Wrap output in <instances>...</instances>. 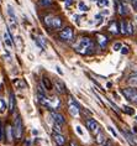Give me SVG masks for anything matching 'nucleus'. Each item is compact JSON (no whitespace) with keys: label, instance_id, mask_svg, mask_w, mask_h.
<instances>
[{"label":"nucleus","instance_id":"1","mask_svg":"<svg viewBox=\"0 0 137 146\" xmlns=\"http://www.w3.org/2000/svg\"><path fill=\"white\" fill-rule=\"evenodd\" d=\"M75 50H77V52L82 54H90L94 52V43H93V41L90 38L83 37L77 42Z\"/></svg>","mask_w":137,"mask_h":146},{"label":"nucleus","instance_id":"2","mask_svg":"<svg viewBox=\"0 0 137 146\" xmlns=\"http://www.w3.org/2000/svg\"><path fill=\"white\" fill-rule=\"evenodd\" d=\"M14 136L15 139H21L24 134V125H22V119L21 116H16L15 120H14Z\"/></svg>","mask_w":137,"mask_h":146},{"label":"nucleus","instance_id":"3","mask_svg":"<svg viewBox=\"0 0 137 146\" xmlns=\"http://www.w3.org/2000/svg\"><path fill=\"white\" fill-rule=\"evenodd\" d=\"M121 93L128 102H132V103L137 104V89H135V87H132V88L121 89Z\"/></svg>","mask_w":137,"mask_h":146},{"label":"nucleus","instance_id":"4","mask_svg":"<svg viewBox=\"0 0 137 146\" xmlns=\"http://www.w3.org/2000/svg\"><path fill=\"white\" fill-rule=\"evenodd\" d=\"M68 103H69V107H68L69 114L72 116H74V118L79 116V105H78L77 102H75L72 97H69V100H68Z\"/></svg>","mask_w":137,"mask_h":146},{"label":"nucleus","instance_id":"5","mask_svg":"<svg viewBox=\"0 0 137 146\" xmlns=\"http://www.w3.org/2000/svg\"><path fill=\"white\" fill-rule=\"evenodd\" d=\"M86 127L92 131L94 135H96V134H99L100 133V125L98 124V121L96 120H94V119H88L86 120Z\"/></svg>","mask_w":137,"mask_h":146},{"label":"nucleus","instance_id":"6","mask_svg":"<svg viewBox=\"0 0 137 146\" xmlns=\"http://www.w3.org/2000/svg\"><path fill=\"white\" fill-rule=\"evenodd\" d=\"M115 4H116V11H117L119 15H121V16L127 15L128 9H127V6H126V4L122 1V0H115Z\"/></svg>","mask_w":137,"mask_h":146},{"label":"nucleus","instance_id":"7","mask_svg":"<svg viewBox=\"0 0 137 146\" xmlns=\"http://www.w3.org/2000/svg\"><path fill=\"white\" fill-rule=\"evenodd\" d=\"M59 37L63 41H70L73 38V30L70 27H64L63 30H61L59 32Z\"/></svg>","mask_w":137,"mask_h":146},{"label":"nucleus","instance_id":"8","mask_svg":"<svg viewBox=\"0 0 137 146\" xmlns=\"http://www.w3.org/2000/svg\"><path fill=\"white\" fill-rule=\"evenodd\" d=\"M124 135L126 137V141H127L130 145H131V146H137V139L135 137V135H133L131 131L124 130Z\"/></svg>","mask_w":137,"mask_h":146},{"label":"nucleus","instance_id":"9","mask_svg":"<svg viewBox=\"0 0 137 146\" xmlns=\"http://www.w3.org/2000/svg\"><path fill=\"white\" fill-rule=\"evenodd\" d=\"M52 137H53V140H55V142L58 146H63L64 144H66V141H67V139L64 137L62 134H61V133H56V131L53 133Z\"/></svg>","mask_w":137,"mask_h":146},{"label":"nucleus","instance_id":"10","mask_svg":"<svg viewBox=\"0 0 137 146\" xmlns=\"http://www.w3.org/2000/svg\"><path fill=\"white\" fill-rule=\"evenodd\" d=\"M51 116L55 120V123L59 124V125H64V123H66V119H64V116L62 114H59V113H56V111H52L51 113Z\"/></svg>","mask_w":137,"mask_h":146},{"label":"nucleus","instance_id":"11","mask_svg":"<svg viewBox=\"0 0 137 146\" xmlns=\"http://www.w3.org/2000/svg\"><path fill=\"white\" fill-rule=\"evenodd\" d=\"M95 141H96V144L100 145V146H103V145H105L107 140H106V136H105V134L103 133V131H100L99 134H96L95 135Z\"/></svg>","mask_w":137,"mask_h":146},{"label":"nucleus","instance_id":"12","mask_svg":"<svg viewBox=\"0 0 137 146\" xmlns=\"http://www.w3.org/2000/svg\"><path fill=\"white\" fill-rule=\"evenodd\" d=\"M63 26V21H62V19L61 17H58V16H53V20H52V27L51 29H53V30H59L61 27Z\"/></svg>","mask_w":137,"mask_h":146},{"label":"nucleus","instance_id":"13","mask_svg":"<svg viewBox=\"0 0 137 146\" xmlns=\"http://www.w3.org/2000/svg\"><path fill=\"white\" fill-rule=\"evenodd\" d=\"M55 88H56L57 92L61 93V94L66 92V86H64V83L62 81H59V79H56L55 81Z\"/></svg>","mask_w":137,"mask_h":146},{"label":"nucleus","instance_id":"14","mask_svg":"<svg viewBox=\"0 0 137 146\" xmlns=\"http://www.w3.org/2000/svg\"><path fill=\"white\" fill-rule=\"evenodd\" d=\"M61 105V100L57 97L49 98V109H57Z\"/></svg>","mask_w":137,"mask_h":146},{"label":"nucleus","instance_id":"15","mask_svg":"<svg viewBox=\"0 0 137 146\" xmlns=\"http://www.w3.org/2000/svg\"><path fill=\"white\" fill-rule=\"evenodd\" d=\"M4 41H5V45L9 47V48H13L14 46V41H13V37L10 36V34L8 31L4 32Z\"/></svg>","mask_w":137,"mask_h":146},{"label":"nucleus","instance_id":"16","mask_svg":"<svg viewBox=\"0 0 137 146\" xmlns=\"http://www.w3.org/2000/svg\"><path fill=\"white\" fill-rule=\"evenodd\" d=\"M96 38H98V43L100 45V47H101V48H104V47L106 46V43H107V37H106L105 35L98 34V35H96Z\"/></svg>","mask_w":137,"mask_h":146},{"label":"nucleus","instance_id":"17","mask_svg":"<svg viewBox=\"0 0 137 146\" xmlns=\"http://www.w3.org/2000/svg\"><path fill=\"white\" fill-rule=\"evenodd\" d=\"M6 8H8V14L10 16V21H11V23H16V14L14 11V8L10 4L6 5Z\"/></svg>","mask_w":137,"mask_h":146},{"label":"nucleus","instance_id":"18","mask_svg":"<svg viewBox=\"0 0 137 146\" xmlns=\"http://www.w3.org/2000/svg\"><path fill=\"white\" fill-rule=\"evenodd\" d=\"M14 109H15V94L13 92H10V97H9V110H10V113H13Z\"/></svg>","mask_w":137,"mask_h":146},{"label":"nucleus","instance_id":"19","mask_svg":"<svg viewBox=\"0 0 137 146\" xmlns=\"http://www.w3.org/2000/svg\"><path fill=\"white\" fill-rule=\"evenodd\" d=\"M109 31L111 32V34H114V35H117L119 32H120L116 21H111V23H110V25H109Z\"/></svg>","mask_w":137,"mask_h":146},{"label":"nucleus","instance_id":"20","mask_svg":"<svg viewBox=\"0 0 137 146\" xmlns=\"http://www.w3.org/2000/svg\"><path fill=\"white\" fill-rule=\"evenodd\" d=\"M127 83L131 87H137V73H133V74H131L128 77V79H127Z\"/></svg>","mask_w":137,"mask_h":146},{"label":"nucleus","instance_id":"21","mask_svg":"<svg viewBox=\"0 0 137 146\" xmlns=\"http://www.w3.org/2000/svg\"><path fill=\"white\" fill-rule=\"evenodd\" d=\"M42 86L45 87L47 90H52V83L47 77H46V76L45 77H42Z\"/></svg>","mask_w":137,"mask_h":146},{"label":"nucleus","instance_id":"22","mask_svg":"<svg viewBox=\"0 0 137 146\" xmlns=\"http://www.w3.org/2000/svg\"><path fill=\"white\" fill-rule=\"evenodd\" d=\"M38 5L42 8H48L53 5V0H38Z\"/></svg>","mask_w":137,"mask_h":146},{"label":"nucleus","instance_id":"23","mask_svg":"<svg viewBox=\"0 0 137 146\" xmlns=\"http://www.w3.org/2000/svg\"><path fill=\"white\" fill-rule=\"evenodd\" d=\"M120 32L121 34H124V35L127 34V23L124 21V20L120 23Z\"/></svg>","mask_w":137,"mask_h":146},{"label":"nucleus","instance_id":"24","mask_svg":"<svg viewBox=\"0 0 137 146\" xmlns=\"http://www.w3.org/2000/svg\"><path fill=\"white\" fill-rule=\"evenodd\" d=\"M14 84H15L17 88H20V89H24L25 87H26V83H25L22 79H15V81H14Z\"/></svg>","mask_w":137,"mask_h":146},{"label":"nucleus","instance_id":"25","mask_svg":"<svg viewBox=\"0 0 137 146\" xmlns=\"http://www.w3.org/2000/svg\"><path fill=\"white\" fill-rule=\"evenodd\" d=\"M6 134H8V139H9V140H13V137H15V136H14V129H13V126H10V125L6 126Z\"/></svg>","mask_w":137,"mask_h":146},{"label":"nucleus","instance_id":"26","mask_svg":"<svg viewBox=\"0 0 137 146\" xmlns=\"http://www.w3.org/2000/svg\"><path fill=\"white\" fill-rule=\"evenodd\" d=\"M52 20H53V16L52 15H47L45 17V24H46V26L51 29L52 27Z\"/></svg>","mask_w":137,"mask_h":146},{"label":"nucleus","instance_id":"27","mask_svg":"<svg viewBox=\"0 0 137 146\" xmlns=\"http://www.w3.org/2000/svg\"><path fill=\"white\" fill-rule=\"evenodd\" d=\"M96 4H98L100 8H105V6H109L110 1L109 0H96Z\"/></svg>","mask_w":137,"mask_h":146},{"label":"nucleus","instance_id":"28","mask_svg":"<svg viewBox=\"0 0 137 146\" xmlns=\"http://www.w3.org/2000/svg\"><path fill=\"white\" fill-rule=\"evenodd\" d=\"M122 109H124V111L126 113V114H128V115H133V114H135V109H132L131 107H124Z\"/></svg>","mask_w":137,"mask_h":146},{"label":"nucleus","instance_id":"29","mask_svg":"<svg viewBox=\"0 0 137 146\" xmlns=\"http://www.w3.org/2000/svg\"><path fill=\"white\" fill-rule=\"evenodd\" d=\"M5 129H4V125H3L1 123H0V141L4 140V134H5Z\"/></svg>","mask_w":137,"mask_h":146},{"label":"nucleus","instance_id":"30","mask_svg":"<svg viewBox=\"0 0 137 146\" xmlns=\"http://www.w3.org/2000/svg\"><path fill=\"white\" fill-rule=\"evenodd\" d=\"M38 42L41 43V46L43 47V48L47 46V41L45 40V37H43V36H38Z\"/></svg>","mask_w":137,"mask_h":146},{"label":"nucleus","instance_id":"31","mask_svg":"<svg viewBox=\"0 0 137 146\" xmlns=\"http://www.w3.org/2000/svg\"><path fill=\"white\" fill-rule=\"evenodd\" d=\"M78 6H79V10H80V11H86V10H88V6L85 5L84 1H80Z\"/></svg>","mask_w":137,"mask_h":146},{"label":"nucleus","instance_id":"32","mask_svg":"<svg viewBox=\"0 0 137 146\" xmlns=\"http://www.w3.org/2000/svg\"><path fill=\"white\" fill-rule=\"evenodd\" d=\"M53 129H55L56 133H61V134H62V125H59V124L55 123V125H53Z\"/></svg>","mask_w":137,"mask_h":146},{"label":"nucleus","instance_id":"33","mask_svg":"<svg viewBox=\"0 0 137 146\" xmlns=\"http://www.w3.org/2000/svg\"><path fill=\"white\" fill-rule=\"evenodd\" d=\"M127 34L128 35H132L133 34V26L131 23H127Z\"/></svg>","mask_w":137,"mask_h":146},{"label":"nucleus","instance_id":"34","mask_svg":"<svg viewBox=\"0 0 137 146\" xmlns=\"http://www.w3.org/2000/svg\"><path fill=\"white\" fill-rule=\"evenodd\" d=\"M113 48H114V51H121V48H122V45L120 42H116L115 45L113 46Z\"/></svg>","mask_w":137,"mask_h":146},{"label":"nucleus","instance_id":"35","mask_svg":"<svg viewBox=\"0 0 137 146\" xmlns=\"http://www.w3.org/2000/svg\"><path fill=\"white\" fill-rule=\"evenodd\" d=\"M107 102H109V104H110V105H111V107H113V108H114V110L119 113V108H117V105H116V104H115V103H114V102H111L110 99H107Z\"/></svg>","mask_w":137,"mask_h":146},{"label":"nucleus","instance_id":"36","mask_svg":"<svg viewBox=\"0 0 137 146\" xmlns=\"http://www.w3.org/2000/svg\"><path fill=\"white\" fill-rule=\"evenodd\" d=\"M107 129H109V131H110V133L114 135L115 137H117V133H116V131H115V129H114L113 126H107Z\"/></svg>","mask_w":137,"mask_h":146},{"label":"nucleus","instance_id":"37","mask_svg":"<svg viewBox=\"0 0 137 146\" xmlns=\"http://www.w3.org/2000/svg\"><path fill=\"white\" fill-rule=\"evenodd\" d=\"M75 130H77V133L80 135V136H83V135H84V133H83V130H82L80 125H77V126H75Z\"/></svg>","mask_w":137,"mask_h":146},{"label":"nucleus","instance_id":"38","mask_svg":"<svg viewBox=\"0 0 137 146\" xmlns=\"http://www.w3.org/2000/svg\"><path fill=\"white\" fill-rule=\"evenodd\" d=\"M120 52L122 53V54H127L128 53V47H124V46H122V48H121V51H120Z\"/></svg>","mask_w":137,"mask_h":146},{"label":"nucleus","instance_id":"39","mask_svg":"<svg viewBox=\"0 0 137 146\" xmlns=\"http://www.w3.org/2000/svg\"><path fill=\"white\" fill-rule=\"evenodd\" d=\"M56 69H57V72H58V74H61V76H63V74H64V73H63V71H62V69H61V67H59V66H57V67H56Z\"/></svg>","mask_w":137,"mask_h":146},{"label":"nucleus","instance_id":"40","mask_svg":"<svg viewBox=\"0 0 137 146\" xmlns=\"http://www.w3.org/2000/svg\"><path fill=\"white\" fill-rule=\"evenodd\" d=\"M1 103H3V107H1V109H0V111L4 113L5 111V102H4V99H1Z\"/></svg>","mask_w":137,"mask_h":146},{"label":"nucleus","instance_id":"41","mask_svg":"<svg viewBox=\"0 0 137 146\" xmlns=\"http://www.w3.org/2000/svg\"><path fill=\"white\" fill-rule=\"evenodd\" d=\"M101 15H109V10H103Z\"/></svg>","mask_w":137,"mask_h":146},{"label":"nucleus","instance_id":"42","mask_svg":"<svg viewBox=\"0 0 137 146\" xmlns=\"http://www.w3.org/2000/svg\"><path fill=\"white\" fill-rule=\"evenodd\" d=\"M132 6H133V9H135V11L137 13V1L136 3H132Z\"/></svg>","mask_w":137,"mask_h":146},{"label":"nucleus","instance_id":"43","mask_svg":"<svg viewBox=\"0 0 137 146\" xmlns=\"http://www.w3.org/2000/svg\"><path fill=\"white\" fill-rule=\"evenodd\" d=\"M72 3H73V1H72V0H66V5H67V6L72 5Z\"/></svg>","mask_w":137,"mask_h":146},{"label":"nucleus","instance_id":"44","mask_svg":"<svg viewBox=\"0 0 137 146\" xmlns=\"http://www.w3.org/2000/svg\"><path fill=\"white\" fill-rule=\"evenodd\" d=\"M32 134H34V135H37L38 131H37V130H34V131H32Z\"/></svg>","mask_w":137,"mask_h":146},{"label":"nucleus","instance_id":"45","mask_svg":"<svg viewBox=\"0 0 137 146\" xmlns=\"http://www.w3.org/2000/svg\"><path fill=\"white\" fill-rule=\"evenodd\" d=\"M103 146H111V144H110V142H109V141H107V142H106V144H105V145H103Z\"/></svg>","mask_w":137,"mask_h":146},{"label":"nucleus","instance_id":"46","mask_svg":"<svg viewBox=\"0 0 137 146\" xmlns=\"http://www.w3.org/2000/svg\"><path fill=\"white\" fill-rule=\"evenodd\" d=\"M70 146H77V145H75L74 142H70Z\"/></svg>","mask_w":137,"mask_h":146},{"label":"nucleus","instance_id":"47","mask_svg":"<svg viewBox=\"0 0 137 146\" xmlns=\"http://www.w3.org/2000/svg\"><path fill=\"white\" fill-rule=\"evenodd\" d=\"M130 1H131V3H136L137 0H130Z\"/></svg>","mask_w":137,"mask_h":146},{"label":"nucleus","instance_id":"48","mask_svg":"<svg viewBox=\"0 0 137 146\" xmlns=\"http://www.w3.org/2000/svg\"><path fill=\"white\" fill-rule=\"evenodd\" d=\"M135 119H136V121H137V116H136V118H135Z\"/></svg>","mask_w":137,"mask_h":146}]
</instances>
